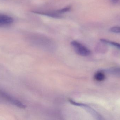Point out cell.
<instances>
[{
    "mask_svg": "<svg viewBox=\"0 0 120 120\" xmlns=\"http://www.w3.org/2000/svg\"><path fill=\"white\" fill-rule=\"evenodd\" d=\"M71 44L76 53L79 55L86 56L90 55L91 53L90 50L78 42L73 41L71 42Z\"/></svg>",
    "mask_w": 120,
    "mask_h": 120,
    "instance_id": "1",
    "label": "cell"
},
{
    "mask_svg": "<svg viewBox=\"0 0 120 120\" xmlns=\"http://www.w3.org/2000/svg\"><path fill=\"white\" fill-rule=\"evenodd\" d=\"M70 103L71 104L77 106H79L84 108L86 111H87L90 115H91L95 119L97 120H103L101 116L96 111L94 110L91 107H90L89 106L84 104L81 103H78L74 101L72 99H68Z\"/></svg>",
    "mask_w": 120,
    "mask_h": 120,
    "instance_id": "2",
    "label": "cell"
},
{
    "mask_svg": "<svg viewBox=\"0 0 120 120\" xmlns=\"http://www.w3.org/2000/svg\"><path fill=\"white\" fill-rule=\"evenodd\" d=\"M0 95L15 106L22 108H26V106L24 104L3 91L0 90Z\"/></svg>",
    "mask_w": 120,
    "mask_h": 120,
    "instance_id": "3",
    "label": "cell"
},
{
    "mask_svg": "<svg viewBox=\"0 0 120 120\" xmlns=\"http://www.w3.org/2000/svg\"><path fill=\"white\" fill-rule=\"evenodd\" d=\"M13 19L6 15L0 14V26L10 24L12 23Z\"/></svg>",
    "mask_w": 120,
    "mask_h": 120,
    "instance_id": "4",
    "label": "cell"
},
{
    "mask_svg": "<svg viewBox=\"0 0 120 120\" xmlns=\"http://www.w3.org/2000/svg\"><path fill=\"white\" fill-rule=\"evenodd\" d=\"M32 12L34 13H37V14H41V15H46L49 17H51L53 18H60L61 16L60 15V14L57 13L56 12H55V13L52 12H38V11H33Z\"/></svg>",
    "mask_w": 120,
    "mask_h": 120,
    "instance_id": "5",
    "label": "cell"
},
{
    "mask_svg": "<svg viewBox=\"0 0 120 120\" xmlns=\"http://www.w3.org/2000/svg\"><path fill=\"white\" fill-rule=\"evenodd\" d=\"M94 78L97 81H103L105 78V76L104 73L101 72H98L96 73L94 75Z\"/></svg>",
    "mask_w": 120,
    "mask_h": 120,
    "instance_id": "6",
    "label": "cell"
},
{
    "mask_svg": "<svg viewBox=\"0 0 120 120\" xmlns=\"http://www.w3.org/2000/svg\"><path fill=\"white\" fill-rule=\"evenodd\" d=\"M101 41L102 42H104V43L109 44L110 45L115 46L116 47L119 49L120 50V43H116V42L110 41H108V40H106V39H101Z\"/></svg>",
    "mask_w": 120,
    "mask_h": 120,
    "instance_id": "7",
    "label": "cell"
},
{
    "mask_svg": "<svg viewBox=\"0 0 120 120\" xmlns=\"http://www.w3.org/2000/svg\"><path fill=\"white\" fill-rule=\"evenodd\" d=\"M70 7H67L66 8H64L62 9H60V10H58L56 11L57 13L58 14H61V13H64L66 12L69 11L71 10Z\"/></svg>",
    "mask_w": 120,
    "mask_h": 120,
    "instance_id": "8",
    "label": "cell"
},
{
    "mask_svg": "<svg viewBox=\"0 0 120 120\" xmlns=\"http://www.w3.org/2000/svg\"><path fill=\"white\" fill-rule=\"evenodd\" d=\"M110 31L115 33H120V27H114L110 29Z\"/></svg>",
    "mask_w": 120,
    "mask_h": 120,
    "instance_id": "9",
    "label": "cell"
},
{
    "mask_svg": "<svg viewBox=\"0 0 120 120\" xmlns=\"http://www.w3.org/2000/svg\"><path fill=\"white\" fill-rule=\"evenodd\" d=\"M112 0V1H113V2H117L118 0Z\"/></svg>",
    "mask_w": 120,
    "mask_h": 120,
    "instance_id": "10",
    "label": "cell"
}]
</instances>
